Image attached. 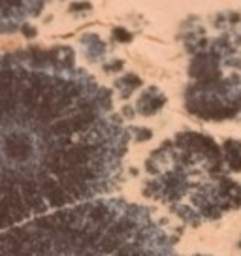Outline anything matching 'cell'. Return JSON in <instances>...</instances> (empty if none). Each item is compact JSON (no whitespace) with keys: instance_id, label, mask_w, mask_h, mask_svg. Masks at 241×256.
I'll return each instance as SVG.
<instances>
[{"instance_id":"7a4b0ae2","label":"cell","mask_w":241,"mask_h":256,"mask_svg":"<svg viewBox=\"0 0 241 256\" xmlns=\"http://www.w3.org/2000/svg\"><path fill=\"white\" fill-rule=\"evenodd\" d=\"M0 256H176L149 211L113 198L83 202L0 232Z\"/></svg>"},{"instance_id":"6da1fadb","label":"cell","mask_w":241,"mask_h":256,"mask_svg":"<svg viewBox=\"0 0 241 256\" xmlns=\"http://www.w3.org/2000/svg\"><path fill=\"white\" fill-rule=\"evenodd\" d=\"M124 152L110 92L88 74L0 55V232L110 192Z\"/></svg>"}]
</instances>
